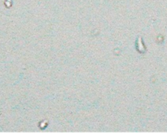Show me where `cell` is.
Listing matches in <instances>:
<instances>
[{"instance_id":"cell-1","label":"cell","mask_w":167,"mask_h":140,"mask_svg":"<svg viewBox=\"0 0 167 140\" xmlns=\"http://www.w3.org/2000/svg\"><path fill=\"white\" fill-rule=\"evenodd\" d=\"M136 48H137L138 50L141 53H144L146 51L142 41V39L140 37H139L137 40V42H136Z\"/></svg>"}]
</instances>
